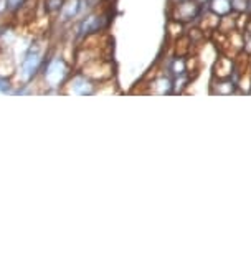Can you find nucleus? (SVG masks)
I'll return each instance as SVG.
<instances>
[{"mask_svg":"<svg viewBox=\"0 0 251 253\" xmlns=\"http://www.w3.org/2000/svg\"><path fill=\"white\" fill-rule=\"evenodd\" d=\"M27 2L28 0H7V13L8 15H17Z\"/></svg>","mask_w":251,"mask_h":253,"instance_id":"12","label":"nucleus"},{"mask_svg":"<svg viewBox=\"0 0 251 253\" xmlns=\"http://www.w3.org/2000/svg\"><path fill=\"white\" fill-rule=\"evenodd\" d=\"M99 91V83L84 75L83 71L71 73L68 81L65 83L61 93L63 94H74V96H93Z\"/></svg>","mask_w":251,"mask_h":253,"instance_id":"4","label":"nucleus"},{"mask_svg":"<svg viewBox=\"0 0 251 253\" xmlns=\"http://www.w3.org/2000/svg\"><path fill=\"white\" fill-rule=\"evenodd\" d=\"M174 2H182V0H174Z\"/></svg>","mask_w":251,"mask_h":253,"instance_id":"15","label":"nucleus"},{"mask_svg":"<svg viewBox=\"0 0 251 253\" xmlns=\"http://www.w3.org/2000/svg\"><path fill=\"white\" fill-rule=\"evenodd\" d=\"M165 70H167V75L172 76L174 80L180 78V76H185V73H187V63H185V60L180 58V56H174V58L169 60Z\"/></svg>","mask_w":251,"mask_h":253,"instance_id":"8","label":"nucleus"},{"mask_svg":"<svg viewBox=\"0 0 251 253\" xmlns=\"http://www.w3.org/2000/svg\"><path fill=\"white\" fill-rule=\"evenodd\" d=\"M246 13H251V0H246V8H245Z\"/></svg>","mask_w":251,"mask_h":253,"instance_id":"14","label":"nucleus"},{"mask_svg":"<svg viewBox=\"0 0 251 253\" xmlns=\"http://www.w3.org/2000/svg\"><path fill=\"white\" fill-rule=\"evenodd\" d=\"M7 13V0H0V18H3Z\"/></svg>","mask_w":251,"mask_h":253,"instance_id":"13","label":"nucleus"},{"mask_svg":"<svg viewBox=\"0 0 251 253\" xmlns=\"http://www.w3.org/2000/svg\"><path fill=\"white\" fill-rule=\"evenodd\" d=\"M198 10H200V5L195 0H182L175 3L172 17L179 22H190L198 15Z\"/></svg>","mask_w":251,"mask_h":253,"instance_id":"5","label":"nucleus"},{"mask_svg":"<svg viewBox=\"0 0 251 253\" xmlns=\"http://www.w3.org/2000/svg\"><path fill=\"white\" fill-rule=\"evenodd\" d=\"M71 73H73V61H70L65 55L51 51L36 80L41 81V86L45 88V91L61 93Z\"/></svg>","mask_w":251,"mask_h":253,"instance_id":"2","label":"nucleus"},{"mask_svg":"<svg viewBox=\"0 0 251 253\" xmlns=\"http://www.w3.org/2000/svg\"><path fill=\"white\" fill-rule=\"evenodd\" d=\"M111 25V12L109 10H96L89 12L88 15L76 20V28H74V37L76 40H84V38L98 35V33L106 32Z\"/></svg>","mask_w":251,"mask_h":253,"instance_id":"3","label":"nucleus"},{"mask_svg":"<svg viewBox=\"0 0 251 253\" xmlns=\"http://www.w3.org/2000/svg\"><path fill=\"white\" fill-rule=\"evenodd\" d=\"M174 91V78L170 75H160L150 83V93L169 94Z\"/></svg>","mask_w":251,"mask_h":253,"instance_id":"7","label":"nucleus"},{"mask_svg":"<svg viewBox=\"0 0 251 253\" xmlns=\"http://www.w3.org/2000/svg\"><path fill=\"white\" fill-rule=\"evenodd\" d=\"M208 10L216 17H226L233 10L231 0H208Z\"/></svg>","mask_w":251,"mask_h":253,"instance_id":"9","label":"nucleus"},{"mask_svg":"<svg viewBox=\"0 0 251 253\" xmlns=\"http://www.w3.org/2000/svg\"><path fill=\"white\" fill-rule=\"evenodd\" d=\"M51 51L48 50V40L43 37L32 38L28 50L23 53V56L18 60L15 73H13V81L15 86H30L36 81V78L41 73L46 58L50 56Z\"/></svg>","mask_w":251,"mask_h":253,"instance_id":"1","label":"nucleus"},{"mask_svg":"<svg viewBox=\"0 0 251 253\" xmlns=\"http://www.w3.org/2000/svg\"><path fill=\"white\" fill-rule=\"evenodd\" d=\"M65 0H43V10H45V15H56L60 12L61 5H63Z\"/></svg>","mask_w":251,"mask_h":253,"instance_id":"11","label":"nucleus"},{"mask_svg":"<svg viewBox=\"0 0 251 253\" xmlns=\"http://www.w3.org/2000/svg\"><path fill=\"white\" fill-rule=\"evenodd\" d=\"M79 18V0H65L60 12L56 13V23L70 25Z\"/></svg>","mask_w":251,"mask_h":253,"instance_id":"6","label":"nucleus"},{"mask_svg":"<svg viewBox=\"0 0 251 253\" xmlns=\"http://www.w3.org/2000/svg\"><path fill=\"white\" fill-rule=\"evenodd\" d=\"M15 81L10 75H2L0 73V93L2 94H13L15 93Z\"/></svg>","mask_w":251,"mask_h":253,"instance_id":"10","label":"nucleus"}]
</instances>
